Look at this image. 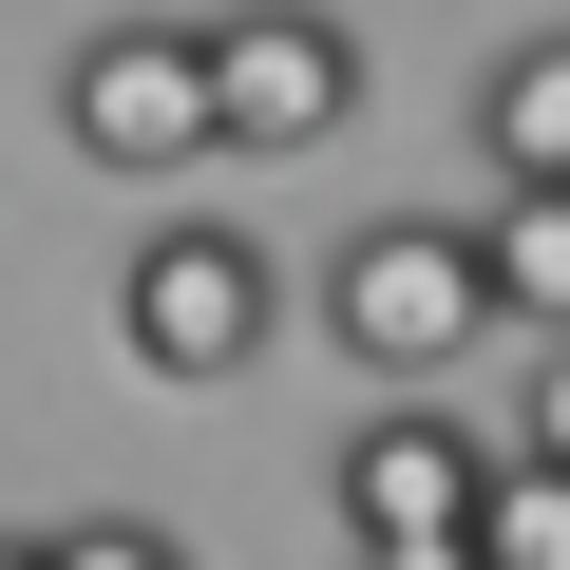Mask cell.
<instances>
[{
	"label": "cell",
	"mask_w": 570,
	"mask_h": 570,
	"mask_svg": "<svg viewBox=\"0 0 570 570\" xmlns=\"http://www.w3.org/2000/svg\"><path fill=\"white\" fill-rule=\"evenodd\" d=\"M324 343H343L381 400H438V381L494 343V305H475V228H438V209L343 228V247H324Z\"/></svg>",
	"instance_id": "obj_1"
},
{
	"label": "cell",
	"mask_w": 570,
	"mask_h": 570,
	"mask_svg": "<svg viewBox=\"0 0 570 570\" xmlns=\"http://www.w3.org/2000/svg\"><path fill=\"white\" fill-rule=\"evenodd\" d=\"M115 343H134V381H171V400H209V381H247L266 343H285V266L247 247V228H209V209H171L134 266H115Z\"/></svg>",
	"instance_id": "obj_2"
},
{
	"label": "cell",
	"mask_w": 570,
	"mask_h": 570,
	"mask_svg": "<svg viewBox=\"0 0 570 570\" xmlns=\"http://www.w3.org/2000/svg\"><path fill=\"white\" fill-rule=\"evenodd\" d=\"M190 77H209V153H324L362 115V39L324 0H228V20H190Z\"/></svg>",
	"instance_id": "obj_3"
},
{
	"label": "cell",
	"mask_w": 570,
	"mask_h": 570,
	"mask_svg": "<svg viewBox=\"0 0 570 570\" xmlns=\"http://www.w3.org/2000/svg\"><path fill=\"white\" fill-rule=\"evenodd\" d=\"M58 153H96V171H134V190L209 171V77H190V20H96V39L58 58Z\"/></svg>",
	"instance_id": "obj_4"
},
{
	"label": "cell",
	"mask_w": 570,
	"mask_h": 570,
	"mask_svg": "<svg viewBox=\"0 0 570 570\" xmlns=\"http://www.w3.org/2000/svg\"><path fill=\"white\" fill-rule=\"evenodd\" d=\"M475 494H494V438H475L456 400H381V419L343 438V532H362V551H456Z\"/></svg>",
	"instance_id": "obj_5"
},
{
	"label": "cell",
	"mask_w": 570,
	"mask_h": 570,
	"mask_svg": "<svg viewBox=\"0 0 570 570\" xmlns=\"http://www.w3.org/2000/svg\"><path fill=\"white\" fill-rule=\"evenodd\" d=\"M475 153H494V190H570V20L475 77Z\"/></svg>",
	"instance_id": "obj_6"
},
{
	"label": "cell",
	"mask_w": 570,
	"mask_h": 570,
	"mask_svg": "<svg viewBox=\"0 0 570 570\" xmlns=\"http://www.w3.org/2000/svg\"><path fill=\"white\" fill-rule=\"evenodd\" d=\"M475 305L532 324V343H570V190H494L475 209Z\"/></svg>",
	"instance_id": "obj_7"
},
{
	"label": "cell",
	"mask_w": 570,
	"mask_h": 570,
	"mask_svg": "<svg viewBox=\"0 0 570 570\" xmlns=\"http://www.w3.org/2000/svg\"><path fill=\"white\" fill-rule=\"evenodd\" d=\"M475 570H570V475H532V456H494V494H475V532H456Z\"/></svg>",
	"instance_id": "obj_8"
},
{
	"label": "cell",
	"mask_w": 570,
	"mask_h": 570,
	"mask_svg": "<svg viewBox=\"0 0 570 570\" xmlns=\"http://www.w3.org/2000/svg\"><path fill=\"white\" fill-rule=\"evenodd\" d=\"M39 570H190L153 513H77V532H39Z\"/></svg>",
	"instance_id": "obj_9"
},
{
	"label": "cell",
	"mask_w": 570,
	"mask_h": 570,
	"mask_svg": "<svg viewBox=\"0 0 570 570\" xmlns=\"http://www.w3.org/2000/svg\"><path fill=\"white\" fill-rule=\"evenodd\" d=\"M494 456H532V475H570V343H532V400H513V438Z\"/></svg>",
	"instance_id": "obj_10"
},
{
	"label": "cell",
	"mask_w": 570,
	"mask_h": 570,
	"mask_svg": "<svg viewBox=\"0 0 570 570\" xmlns=\"http://www.w3.org/2000/svg\"><path fill=\"white\" fill-rule=\"evenodd\" d=\"M362 570H475V551H362Z\"/></svg>",
	"instance_id": "obj_11"
},
{
	"label": "cell",
	"mask_w": 570,
	"mask_h": 570,
	"mask_svg": "<svg viewBox=\"0 0 570 570\" xmlns=\"http://www.w3.org/2000/svg\"><path fill=\"white\" fill-rule=\"evenodd\" d=\"M0 570H39V532H0Z\"/></svg>",
	"instance_id": "obj_12"
}]
</instances>
